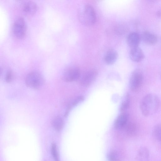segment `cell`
<instances>
[{"label": "cell", "mask_w": 161, "mask_h": 161, "mask_svg": "<svg viewBox=\"0 0 161 161\" xmlns=\"http://www.w3.org/2000/svg\"><path fill=\"white\" fill-rule=\"evenodd\" d=\"M160 105L158 97L155 94L149 93L145 95L140 103V108L143 115L149 116L158 110Z\"/></svg>", "instance_id": "6da1fadb"}, {"label": "cell", "mask_w": 161, "mask_h": 161, "mask_svg": "<svg viewBox=\"0 0 161 161\" xmlns=\"http://www.w3.org/2000/svg\"><path fill=\"white\" fill-rule=\"evenodd\" d=\"M78 18L80 22L87 26L93 25L96 21V14L93 7L89 4L85 5L79 12Z\"/></svg>", "instance_id": "7a4b0ae2"}, {"label": "cell", "mask_w": 161, "mask_h": 161, "mask_svg": "<svg viewBox=\"0 0 161 161\" xmlns=\"http://www.w3.org/2000/svg\"><path fill=\"white\" fill-rule=\"evenodd\" d=\"M144 77L142 71L136 69L132 72L130 80V87L133 92H137L141 89L143 82Z\"/></svg>", "instance_id": "3957f363"}, {"label": "cell", "mask_w": 161, "mask_h": 161, "mask_svg": "<svg viewBox=\"0 0 161 161\" xmlns=\"http://www.w3.org/2000/svg\"><path fill=\"white\" fill-rule=\"evenodd\" d=\"M25 83L27 86L34 89H38L42 86L43 79L42 75L38 72L33 71L29 73L26 76Z\"/></svg>", "instance_id": "277c9868"}, {"label": "cell", "mask_w": 161, "mask_h": 161, "mask_svg": "<svg viewBox=\"0 0 161 161\" xmlns=\"http://www.w3.org/2000/svg\"><path fill=\"white\" fill-rule=\"evenodd\" d=\"M12 31L14 36L18 39L24 37L26 32V26L24 19L21 17H18L14 21Z\"/></svg>", "instance_id": "5b68a950"}, {"label": "cell", "mask_w": 161, "mask_h": 161, "mask_svg": "<svg viewBox=\"0 0 161 161\" xmlns=\"http://www.w3.org/2000/svg\"><path fill=\"white\" fill-rule=\"evenodd\" d=\"M80 76L79 69L75 66H72L67 68L64 71L63 78L67 82H73L77 80Z\"/></svg>", "instance_id": "8992f818"}, {"label": "cell", "mask_w": 161, "mask_h": 161, "mask_svg": "<svg viewBox=\"0 0 161 161\" xmlns=\"http://www.w3.org/2000/svg\"><path fill=\"white\" fill-rule=\"evenodd\" d=\"M20 10L23 15L27 17L32 16L37 9V5L34 2L30 0H26L20 3Z\"/></svg>", "instance_id": "52a82bcc"}, {"label": "cell", "mask_w": 161, "mask_h": 161, "mask_svg": "<svg viewBox=\"0 0 161 161\" xmlns=\"http://www.w3.org/2000/svg\"><path fill=\"white\" fill-rule=\"evenodd\" d=\"M97 75V72L95 69H91L87 71L81 79L80 83L83 86H90L94 81Z\"/></svg>", "instance_id": "ba28073f"}, {"label": "cell", "mask_w": 161, "mask_h": 161, "mask_svg": "<svg viewBox=\"0 0 161 161\" xmlns=\"http://www.w3.org/2000/svg\"><path fill=\"white\" fill-rule=\"evenodd\" d=\"M118 58L117 52L114 49L108 50L105 53L103 58L104 62L107 65H112L116 61Z\"/></svg>", "instance_id": "9c48e42d"}, {"label": "cell", "mask_w": 161, "mask_h": 161, "mask_svg": "<svg viewBox=\"0 0 161 161\" xmlns=\"http://www.w3.org/2000/svg\"><path fill=\"white\" fill-rule=\"evenodd\" d=\"M141 39V36L137 33L132 32L127 37V43L131 48L138 47Z\"/></svg>", "instance_id": "30bf717a"}, {"label": "cell", "mask_w": 161, "mask_h": 161, "mask_svg": "<svg viewBox=\"0 0 161 161\" xmlns=\"http://www.w3.org/2000/svg\"><path fill=\"white\" fill-rule=\"evenodd\" d=\"M129 56L132 61L138 62L143 59L144 55L142 50L140 48L137 47L131 48Z\"/></svg>", "instance_id": "8fae6325"}, {"label": "cell", "mask_w": 161, "mask_h": 161, "mask_svg": "<svg viewBox=\"0 0 161 161\" xmlns=\"http://www.w3.org/2000/svg\"><path fill=\"white\" fill-rule=\"evenodd\" d=\"M140 36L143 42L148 45H153L158 40L157 37L155 34L148 31L143 32Z\"/></svg>", "instance_id": "7c38bea8"}, {"label": "cell", "mask_w": 161, "mask_h": 161, "mask_svg": "<svg viewBox=\"0 0 161 161\" xmlns=\"http://www.w3.org/2000/svg\"><path fill=\"white\" fill-rule=\"evenodd\" d=\"M128 114L123 113L120 114L114 122L115 127L117 129L123 128L128 122Z\"/></svg>", "instance_id": "4fadbf2b"}, {"label": "cell", "mask_w": 161, "mask_h": 161, "mask_svg": "<svg viewBox=\"0 0 161 161\" xmlns=\"http://www.w3.org/2000/svg\"><path fill=\"white\" fill-rule=\"evenodd\" d=\"M137 159L138 161H149V152L145 147H141L138 151Z\"/></svg>", "instance_id": "5bb4252c"}, {"label": "cell", "mask_w": 161, "mask_h": 161, "mask_svg": "<svg viewBox=\"0 0 161 161\" xmlns=\"http://www.w3.org/2000/svg\"><path fill=\"white\" fill-rule=\"evenodd\" d=\"M52 124L54 128L56 130L59 131L62 129L64 125V122L60 117L57 116L53 119Z\"/></svg>", "instance_id": "9a60e30c"}, {"label": "cell", "mask_w": 161, "mask_h": 161, "mask_svg": "<svg viewBox=\"0 0 161 161\" xmlns=\"http://www.w3.org/2000/svg\"><path fill=\"white\" fill-rule=\"evenodd\" d=\"M124 128L126 133L129 135L134 134L137 130V125L133 122H128Z\"/></svg>", "instance_id": "2e32d148"}, {"label": "cell", "mask_w": 161, "mask_h": 161, "mask_svg": "<svg viewBox=\"0 0 161 161\" xmlns=\"http://www.w3.org/2000/svg\"><path fill=\"white\" fill-rule=\"evenodd\" d=\"M153 134L157 140L161 142V124H158L154 126Z\"/></svg>", "instance_id": "e0dca14e"}, {"label": "cell", "mask_w": 161, "mask_h": 161, "mask_svg": "<svg viewBox=\"0 0 161 161\" xmlns=\"http://www.w3.org/2000/svg\"><path fill=\"white\" fill-rule=\"evenodd\" d=\"M130 101L129 95L128 94H127L121 105L120 109L121 111L124 112L130 106Z\"/></svg>", "instance_id": "ac0fdd59"}, {"label": "cell", "mask_w": 161, "mask_h": 161, "mask_svg": "<svg viewBox=\"0 0 161 161\" xmlns=\"http://www.w3.org/2000/svg\"><path fill=\"white\" fill-rule=\"evenodd\" d=\"M51 152L54 161H60L57 146L55 143H53L51 145Z\"/></svg>", "instance_id": "d6986e66"}, {"label": "cell", "mask_w": 161, "mask_h": 161, "mask_svg": "<svg viewBox=\"0 0 161 161\" xmlns=\"http://www.w3.org/2000/svg\"><path fill=\"white\" fill-rule=\"evenodd\" d=\"M107 158L109 161H119V156L115 151H112L108 154Z\"/></svg>", "instance_id": "ffe728a7"}, {"label": "cell", "mask_w": 161, "mask_h": 161, "mask_svg": "<svg viewBox=\"0 0 161 161\" xmlns=\"http://www.w3.org/2000/svg\"><path fill=\"white\" fill-rule=\"evenodd\" d=\"M13 75L12 71L10 70H8L5 75V80L7 82H9L12 81L13 79Z\"/></svg>", "instance_id": "44dd1931"}, {"label": "cell", "mask_w": 161, "mask_h": 161, "mask_svg": "<svg viewBox=\"0 0 161 161\" xmlns=\"http://www.w3.org/2000/svg\"><path fill=\"white\" fill-rule=\"evenodd\" d=\"M84 100V97L82 96H79L77 97L72 103L73 106H75L82 101Z\"/></svg>", "instance_id": "7402d4cb"}, {"label": "cell", "mask_w": 161, "mask_h": 161, "mask_svg": "<svg viewBox=\"0 0 161 161\" xmlns=\"http://www.w3.org/2000/svg\"><path fill=\"white\" fill-rule=\"evenodd\" d=\"M157 16L161 19V10L158 11L157 13Z\"/></svg>", "instance_id": "603a6c76"}]
</instances>
